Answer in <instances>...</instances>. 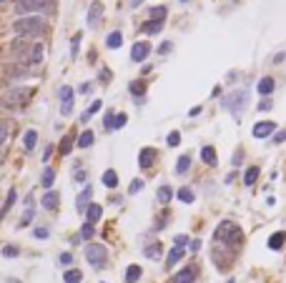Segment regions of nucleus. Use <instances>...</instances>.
Instances as JSON below:
<instances>
[{
    "label": "nucleus",
    "mask_w": 286,
    "mask_h": 283,
    "mask_svg": "<svg viewBox=\"0 0 286 283\" xmlns=\"http://www.w3.org/2000/svg\"><path fill=\"white\" fill-rule=\"evenodd\" d=\"M181 3H186V0H181Z\"/></svg>",
    "instance_id": "obj_61"
},
{
    "label": "nucleus",
    "mask_w": 286,
    "mask_h": 283,
    "mask_svg": "<svg viewBox=\"0 0 286 283\" xmlns=\"http://www.w3.org/2000/svg\"><path fill=\"white\" fill-rule=\"evenodd\" d=\"M274 130H276V123H271V121H261V123H256V126H253V138H269Z\"/></svg>",
    "instance_id": "obj_12"
},
{
    "label": "nucleus",
    "mask_w": 286,
    "mask_h": 283,
    "mask_svg": "<svg viewBox=\"0 0 286 283\" xmlns=\"http://www.w3.org/2000/svg\"><path fill=\"white\" fill-rule=\"evenodd\" d=\"M113 118H116V113H105V118H103V126H105V130H113Z\"/></svg>",
    "instance_id": "obj_44"
},
{
    "label": "nucleus",
    "mask_w": 286,
    "mask_h": 283,
    "mask_svg": "<svg viewBox=\"0 0 286 283\" xmlns=\"http://www.w3.org/2000/svg\"><path fill=\"white\" fill-rule=\"evenodd\" d=\"M156 198H158V203H171V198H173V190L168 188V186H161L158 188V193H156Z\"/></svg>",
    "instance_id": "obj_28"
},
{
    "label": "nucleus",
    "mask_w": 286,
    "mask_h": 283,
    "mask_svg": "<svg viewBox=\"0 0 286 283\" xmlns=\"http://www.w3.org/2000/svg\"><path fill=\"white\" fill-rule=\"evenodd\" d=\"M0 158H3V145H0Z\"/></svg>",
    "instance_id": "obj_60"
},
{
    "label": "nucleus",
    "mask_w": 286,
    "mask_h": 283,
    "mask_svg": "<svg viewBox=\"0 0 286 283\" xmlns=\"http://www.w3.org/2000/svg\"><path fill=\"white\" fill-rule=\"evenodd\" d=\"M5 138H8V123H3V121H0V145L5 143Z\"/></svg>",
    "instance_id": "obj_48"
},
{
    "label": "nucleus",
    "mask_w": 286,
    "mask_h": 283,
    "mask_svg": "<svg viewBox=\"0 0 286 283\" xmlns=\"http://www.w3.org/2000/svg\"><path fill=\"white\" fill-rule=\"evenodd\" d=\"M73 151V138L70 136H66L63 141H60V153H63V156H68Z\"/></svg>",
    "instance_id": "obj_39"
},
{
    "label": "nucleus",
    "mask_w": 286,
    "mask_h": 283,
    "mask_svg": "<svg viewBox=\"0 0 286 283\" xmlns=\"http://www.w3.org/2000/svg\"><path fill=\"white\" fill-rule=\"evenodd\" d=\"M35 141H38V133H35V130H28L25 136H23V145H25V151H33V148H35Z\"/></svg>",
    "instance_id": "obj_30"
},
{
    "label": "nucleus",
    "mask_w": 286,
    "mask_h": 283,
    "mask_svg": "<svg viewBox=\"0 0 286 283\" xmlns=\"http://www.w3.org/2000/svg\"><path fill=\"white\" fill-rule=\"evenodd\" d=\"M8 53L13 55V61H18L20 65H38L43 61V46L40 43H33V40H25V38H15L8 46Z\"/></svg>",
    "instance_id": "obj_1"
},
{
    "label": "nucleus",
    "mask_w": 286,
    "mask_h": 283,
    "mask_svg": "<svg viewBox=\"0 0 286 283\" xmlns=\"http://www.w3.org/2000/svg\"><path fill=\"white\" fill-rule=\"evenodd\" d=\"M171 48H173V46H171L168 40H166V43H161V46H158V53H161V55H166V53H171Z\"/></svg>",
    "instance_id": "obj_50"
},
{
    "label": "nucleus",
    "mask_w": 286,
    "mask_h": 283,
    "mask_svg": "<svg viewBox=\"0 0 286 283\" xmlns=\"http://www.w3.org/2000/svg\"><path fill=\"white\" fill-rule=\"evenodd\" d=\"M58 95H60V115H70L73 113V88L63 85L58 91Z\"/></svg>",
    "instance_id": "obj_8"
},
{
    "label": "nucleus",
    "mask_w": 286,
    "mask_h": 283,
    "mask_svg": "<svg viewBox=\"0 0 286 283\" xmlns=\"http://www.w3.org/2000/svg\"><path fill=\"white\" fill-rule=\"evenodd\" d=\"M184 253H186V248H178V246H173V248H171V253H168V261H166V266H168V268H171V266H176L181 258H184Z\"/></svg>",
    "instance_id": "obj_22"
},
{
    "label": "nucleus",
    "mask_w": 286,
    "mask_h": 283,
    "mask_svg": "<svg viewBox=\"0 0 286 283\" xmlns=\"http://www.w3.org/2000/svg\"><path fill=\"white\" fill-rule=\"evenodd\" d=\"M10 3V0H0V8H3V5H8Z\"/></svg>",
    "instance_id": "obj_59"
},
{
    "label": "nucleus",
    "mask_w": 286,
    "mask_h": 283,
    "mask_svg": "<svg viewBox=\"0 0 286 283\" xmlns=\"http://www.w3.org/2000/svg\"><path fill=\"white\" fill-rule=\"evenodd\" d=\"M50 153H53V145H48V148H45V153H43V158H45V160H48V158H50Z\"/></svg>",
    "instance_id": "obj_58"
},
{
    "label": "nucleus",
    "mask_w": 286,
    "mask_h": 283,
    "mask_svg": "<svg viewBox=\"0 0 286 283\" xmlns=\"http://www.w3.org/2000/svg\"><path fill=\"white\" fill-rule=\"evenodd\" d=\"M126 121H128V115H126V113H118V115L113 118V130L123 128V126H126Z\"/></svg>",
    "instance_id": "obj_41"
},
{
    "label": "nucleus",
    "mask_w": 286,
    "mask_h": 283,
    "mask_svg": "<svg viewBox=\"0 0 286 283\" xmlns=\"http://www.w3.org/2000/svg\"><path fill=\"white\" fill-rule=\"evenodd\" d=\"M216 241H221V243H241V231H238V226H236V223H231V220L219 223V228H216Z\"/></svg>",
    "instance_id": "obj_7"
},
{
    "label": "nucleus",
    "mask_w": 286,
    "mask_h": 283,
    "mask_svg": "<svg viewBox=\"0 0 286 283\" xmlns=\"http://www.w3.org/2000/svg\"><path fill=\"white\" fill-rule=\"evenodd\" d=\"M78 46H81V33H75V35H73V48H70V55H73V58L78 55Z\"/></svg>",
    "instance_id": "obj_46"
},
{
    "label": "nucleus",
    "mask_w": 286,
    "mask_h": 283,
    "mask_svg": "<svg viewBox=\"0 0 286 283\" xmlns=\"http://www.w3.org/2000/svg\"><path fill=\"white\" fill-rule=\"evenodd\" d=\"M53 181H55V171H53V168H45V171H43V178H40L43 188H50Z\"/></svg>",
    "instance_id": "obj_33"
},
{
    "label": "nucleus",
    "mask_w": 286,
    "mask_h": 283,
    "mask_svg": "<svg viewBox=\"0 0 286 283\" xmlns=\"http://www.w3.org/2000/svg\"><path fill=\"white\" fill-rule=\"evenodd\" d=\"M101 108H103V103H101V100H93V103H90V108H88V110L83 113V118H81V121L85 123V121H88V118H90V115H96V113H98Z\"/></svg>",
    "instance_id": "obj_34"
},
{
    "label": "nucleus",
    "mask_w": 286,
    "mask_h": 283,
    "mask_svg": "<svg viewBox=\"0 0 286 283\" xmlns=\"http://www.w3.org/2000/svg\"><path fill=\"white\" fill-rule=\"evenodd\" d=\"M141 276H143V268H141V266H135V263H133V266L126 268V283H135Z\"/></svg>",
    "instance_id": "obj_19"
},
{
    "label": "nucleus",
    "mask_w": 286,
    "mask_h": 283,
    "mask_svg": "<svg viewBox=\"0 0 286 283\" xmlns=\"http://www.w3.org/2000/svg\"><path fill=\"white\" fill-rule=\"evenodd\" d=\"M151 20H158V23H163L166 20V16H168V8L166 5H156V8H151Z\"/></svg>",
    "instance_id": "obj_23"
},
{
    "label": "nucleus",
    "mask_w": 286,
    "mask_h": 283,
    "mask_svg": "<svg viewBox=\"0 0 286 283\" xmlns=\"http://www.w3.org/2000/svg\"><path fill=\"white\" fill-rule=\"evenodd\" d=\"M178 201L193 203V190H191V188H181V190H178Z\"/></svg>",
    "instance_id": "obj_38"
},
{
    "label": "nucleus",
    "mask_w": 286,
    "mask_h": 283,
    "mask_svg": "<svg viewBox=\"0 0 286 283\" xmlns=\"http://www.w3.org/2000/svg\"><path fill=\"white\" fill-rule=\"evenodd\" d=\"M13 31L18 38H25V40H33L38 35H43L45 31V20L40 16H25V18H18L13 23Z\"/></svg>",
    "instance_id": "obj_3"
},
{
    "label": "nucleus",
    "mask_w": 286,
    "mask_h": 283,
    "mask_svg": "<svg viewBox=\"0 0 286 283\" xmlns=\"http://www.w3.org/2000/svg\"><path fill=\"white\" fill-rule=\"evenodd\" d=\"M60 263H63V266H70V263H73V256H70V253H60Z\"/></svg>",
    "instance_id": "obj_51"
},
{
    "label": "nucleus",
    "mask_w": 286,
    "mask_h": 283,
    "mask_svg": "<svg viewBox=\"0 0 286 283\" xmlns=\"http://www.w3.org/2000/svg\"><path fill=\"white\" fill-rule=\"evenodd\" d=\"M259 110H264V113L271 110V100H261V103H259Z\"/></svg>",
    "instance_id": "obj_53"
},
{
    "label": "nucleus",
    "mask_w": 286,
    "mask_h": 283,
    "mask_svg": "<svg viewBox=\"0 0 286 283\" xmlns=\"http://www.w3.org/2000/svg\"><path fill=\"white\" fill-rule=\"evenodd\" d=\"M33 236L43 241V238H48V236H50V231H48V228H43V226H38V228H33Z\"/></svg>",
    "instance_id": "obj_45"
},
{
    "label": "nucleus",
    "mask_w": 286,
    "mask_h": 283,
    "mask_svg": "<svg viewBox=\"0 0 286 283\" xmlns=\"http://www.w3.org/2000/svg\"><path fill=\"white\" fill-rule=\"evenodd\" d=\"M166 143H168L171 148H176V145L181 143V133H178V130H173V133H168V138H166Z\"/></svg>",
    "instance_id": "obj_43"
},
{
    "label": "nucleus",
    "mask_w": 286,
    "mask_h": 283,
    "mask_svg": "<svg viewBox=\"0 0 286 283\" xmlns=\"http://www.w3.org/2000/svg\"><path fill=\"white\" fill-rule=\"evenodd\" d=\"M161 28H163V23H158V20H146L141 31L146 35H156V33H161Z\"/></svg>",
    "instance_id": "obj_24"
},
{
    "label": "nucleus",
    "mask_w": 286,
    "mask_h": 283,
    "mask_svg": "<svg viewBox=\"0 0 286 283\" xmlns=\"http://www.w3.org/2000/svg\"><path fill=\"white\" fill-rule=\"evenodd\" d=\"M30 98H33V88H28V85L10 88V91L0 98V108H25Z\"/></svg>",
    "instance_id": "obj_4"
},
{
    "label": "nucleus",
    "mask_w": 286,
    "mask_h": 283,
    "mask_svg": "<svg viewBox=\"0 0 286 283\" xmlns=\"http://www.w3.org/2000/svg\"><path fill=\"white\" fill-rule=\"evenodd\" d=\"M85 261L93 266L96 271H101V268H105V263H108V251L101 243H88L85 246Z\"/></svg>",
    "instance_id": "obj_6"
},
{
    "label": "nucleus",
    "mask_w": 286,
    "mask_h": 283,
    "mask_svg": "<svg viewBox=\"0 0 286 283\" xmlns=\"http://www.w3.org/2000/svg\"><path fill=\"white\" fill-rule=\"evenodd\" d=\"M284 141H286V128H284V130H279L276 136H274V143H284Z\"/></svg>",
    "instance_id": "obj_52"
},
{
    "label": "nucleus",
    "mask_w": 286,
    "mask_h": 283,
    "mask_svg": "<svg viewBox=\"0 0 286 283\" xmlns=\"http://www.w3.org/2000/svg\"><path fill=\"white\" fill-rule=\"evenodd\" d=\"M75 181L83 183V181H85V171H75Z\"/></svg>",
    "instance_id": "obj_54"
},
{
    "label": "nucleus",
    "mask_w": 286,
    "mask_h": 283,
    "mask_svg": "<svg viewBox=\"0 0 286 283\" xmlns=\"http://www.w3.org/2000/svg\"><path fill=\"white\" fill-rule=\"evenodd\" d=\"M40 205L45 208V211H55V208L60 205V193H55V190H48L45 196L40 198Z\"/></svg>",
    "instance_id": "obj_13"
},
{
    "label": "nucleus",
    "mask_w": 286,
    "mask_h": 283,
    "mask_svg": "<svg viewBox=\"0 0 286 283\" xmlns=\"http://www.w3.org/2000/svg\"><path fill=\"white\" fill-rule=\"evenodd\" d=\"M241 158H244V153H241V151H236V156H234V166H238V163H241Z\"/></svg>",
    "instance_id": "obj_56"
},
{
    "label": "nucleus",
    "mask_w": 286,
    "mask_h": 283,
    "mask_svg": "<svg viewBox=\"0 0 286 283\" xmlns=\"http://www.w3.org/2000/svg\"><path fill=\"white\" fill-rule=\"evenodd\" d=\"M13 203H15V188H10V190H8V201H5V205H3V211H0V218H3V216L10 211Z\"/></svg>",
    "instance_id": "obj_35"
},
{
    "label": "nucleus",
    "mask_w": 286,
    "mask_h": 283,
    "mask_svg": "<svg viewBox=\"0 0 286 283\" xmlns=\"http://www.w3.org/2000/svg\"><path fill=\"white\" fill-rule=\"evenodd\" d=\"M33 213H35V211H33V208H28V211L23 213V218H20V223H18V228H25V226H28V223H30V220H33Z\"/></svg>",
    "instance_id": "obj_42"
},
{
    "label": "nucleus",
    "mask_w": 286,
    "mask_h": 283,
    "mask_svg": "<svg viewBox=\"0 0 286 283\" xmlns=\"http://www.w3.org/2000/svg\"><path fill=\"white\" fill-rule=\"evenodd\" d=\"M249 106V91H234V93H229L223 98V108L229 110V113H234L236 118H241V113H244V108Z\"/></svg>",
    "instance_id": "obj_5"
},
{
    "label": "nucleus",
    "mask_w": 286,
    "mask_h": 283,
    "mask_svg": "<svg viewBox=\"0 0 286 283\" xmlns=\"http://www.w3.org/2000/svg\"><path fill=\"white\" fill-rule=\"evenodd\" d=\"M101 216H103V208H101L98 203H90V205L85 208V223H98Z\"/></svg>",
    "instance_id": "obj_16"
},
{
    "label": "nucleus",
    "mask_w": 286,
    "mask_h": 283,
    "mask_svg": "<svg viewBox=\"0 0 286 283\" xmlns=\"http://www.w3.org/2000/svg\"><path fill=\"white\" fill-rule=\"evenodd\" d=\"M101 181H103V186H105V188H116V186H118V173L108 168V171L103 173V178H101Z\"/></svg>",
    "instance_id": "obj_25"
},
{
    "label": "nucleus",
    "mask_w": 286,
    "mask_h": 283,
    "mask_svg": "<svg viewBox=\"0 0 286 283\" xmlns=\"http://www.w3.org/2000/svg\"><path fill=\"white\" fill-rule=\"evenodd\" d=\"M93 233H96L93 223H83V228H81V238H83V241H90V238H93Z\"/></svg>",
    "instance_id": "obj_37"
},
{
    "label": "nucleus",
    "mask_w": 286,
    "mask_h": 283,
    "mask_svg": "<svg viewBox=\"0 0 286 283\" xmlns=\"http://www.w3.org/2000/svg\"><path fill=\"white\" fill-rule=\"evenodd\" d=\"M3 256H5V258H18V256H20V248H18V246H5V248H3Z\"/></svg>",
    "instance_id": "obj_40"
},
{
    "label": "nucleus",
    "mask_w": 286,
    "mask_h": 283,
    "mask_svg": "<svg viewBox=\"0 0 286 283\" xmlns=\"http://www.w3.org/2000/svg\"><path fill=\"white\" fill-rule=\"evenodd\" d=\"M101 18H103V3L101 0H93L88 8V28H96L101 23Z\"/></svg>",
    "instance_id": "obj_9"
},
{
    "label": "nucleus",
    "mask_w": 286,
    "mask_h": 283,
    "mask_svg": "<svg viewBox=\"0 0 286 283\" xmlns=\"http://www.w3.org/2000/svg\"><path fill=\"white\" fill-rule=\"evenodd\" d=\"M193 278H196V266H188L173 276V283H193Z\"/></svg>",
    "instance_id": "obj_15"
},
{
    "label": "nucleus",
    "mask_w": 286,
    "mask_h": 283,
    "mask_svg": "<svg viewBox=\"0 0 286 283\" xmlns=\"http://www.w3.org/2000/svg\"><path fill=\"white\" fill-rule=\"evenodd\" d=\"M90 196H93V188L85 186V188L81 190V196L75 198V211H78V213H85V208L90 205Z\"/></svg>",
    "instance_id": "obj_11"
},
{
    "label": "nucleus",
    "mask_w": 286,
    "mask_h": 283,
    "mask_svg": "<svg viewBox=\"0 0 286 283\" xmlns=\"http://www.w3.org/2000/svg\"><path fill=\"white\" fill-rule=\"evenodd\" d=\"M284 241H286V233H284V231H279V233H274V236L269 238V248H271V251H281Z\"/></svg>",
    "instance_id": "obj_21"
},
{
    "label": "nucleus",
    "mask_w": 286,
    "mask_h": 283,
    "mask_svg": "<svg viewBox=\"0 0 286 283\" xmlns=\"http://www.w3.org/2000/svg\"><path fill=\"white\" fill-rule=\"evenodd\" d=\"M161 253H163V246H161L158 241H153L151 246H146V248H143V256H146V258H151V261H158V258H161Z\"/></svg>",
    "instance_id": "obj_17"
},
{
    "label": "nucleus",
    "mask_w": 286,
    "mask_h": 283,
    "mask_svg": "<svg viewBox=\"0 0 286 283\" xmlns=\"http://www.w3.org/2000/svg\"><path fill=\"white\" fill-rule=\"evenodd\" d=\"M63 281H66V283H81V281H83V273L78 271V268H70V271H66Z\"/></svg>",
    "instance_id": "obj_31"
},
{
    "label": "nucleus",
    "mask_w": 286,
    "mask_h": 283,
    "mask_svg": "<svg viewBox=\"0 0 286 283\" xmlns=\"http://www.w3.org/2000/svg\"><path fill=\"white\" fill-rule=\"evenodd\" d=\"M256 178H259V166H251V168L244 173V183H246V186H253Z\"/></svg>",
    "instance_id": "obj_32"
},
{
    "label": "nucleus",
    "mask_w": 286,
    "mask_h": 283,
    "mask_svg": "<svg viewBox=\"0 0 286 283\" xmlns=\"http://www.w3.org/2000/svg\"><path fill=\"white\" fill-rule=\"evenodd\" d=\"M201 158H203V163H206V166H216V163H219V158H216V151H214L211 145H203V148H201Z\"/></svg>",
    "instance_id": "obj_18"
},
{
    "label": "nucleus",
    "mask_w": 286,
    "mask_h": 283,
    "mask_svg": "<svg viewBox=\"0 0 286 283\" xmlns=\"http://www.w3.org/2000/svg\"><path fill=\"white\" fill-rule=\"evenodd\" d=\"M143 91H146V85H143V80H133V83H131V93H133L135 98H138V100H141Z\"/></svg>",
    "instance_id": "obj_36"
},
{
    "label": "nucleus",
    "mask_w": 286,
    "mask_h": 283,
    "mask_svg": "<svg viewBox=\"0 0 286 283\" xmlns=\"http://www.w3.org/2000/svg\"><path fill=\"white\" fill-rule=\"evenodd\" d=\"M173 243H176L178 248H184V246L188 243V236H176V238H173Z\"/></svg>",
    "instance_id": "obj_49"
},
{
    "label": "nucleus",
    "mask_w": 286,
    "mask_h": 283,
    "mask_svg": "<svg viewBox=\"0 0 286 283\" xmlns=\"http://www.w3.org/2000/svg\"><path fill=\"white\" fill-rule=\"evenodd\" d=\"M143 188V181H141V178H135V181L131 183V188H128V193H131V196H133V193H138Z\"/></svg>",
    "instance_id": "obj_47"
},
{
    "label": "nucleus",
    "mask_w": 286,
    "mask_h": 283,
    "mask_svg": "<svg viewBox=\"0 0 286 283\" xmlns=\"http://www.w3.org/2000/svg\"><path fill=\"white\" fill-rule=\"evenodd\" d=\"M143 3V0H128V8H138Z\"/></svg>",
    "instance_id": "obj_57"
},
{
    "label": "nucleus",
    "mask_w": 286,
    "mask_h": 283,
    "mask_svg": "<svg viewBox=\"0 0 286 283\" xmlns=\"http://www.w3.org/2000/svg\"><path fill=\"white\" fill-rule=\"evenodd\" d=\"M153 160H156V151H153V148H143L141 156H138V166L143 171H148L151 166H153Z\"/></svg>",
    "instance_id": "obj_14"
},
{
    "label": "nucleus",
    "mask_w": 286,
    "mask_h": 283,
    "mask_svg": "<svg viewBox=\"0 0 286 283\" xmlns=\"http://www.w3.org/2000/svg\"><path fill=\"white\" fill-rule=\"evenodd\" d=\"M120 43H123V35H120V31H113L108 38H105V46H108L111 50H116V48H120Z\"/></svg>",
    "instance_id": "obj_26"
},
{
    "label": "nucleus",
    "mask_w": 286,
    "mask_h": 283,
    "mask_svg": "<svg viewBox=\"0 0 286 283\" xmlns=\"http://www.w3.org/2000/svg\"><path fill=\"white\" fill-rule=\"evenodd\" d=\"M259 93L261 95H271V93H274V78H261L259 80Z\"/></svg>",
    "instance_id": "obj_29"
},
{
    "label": "nucleus",
    "mask_w": 286,
    "mask_h": 283,
    "mask_svg": "<svg viewBox=\"0 0 286 283\" xmlns=\"http://www.w3.org/2000/svg\"><path fill=\"white\" fill-rule=\"evenodd\" d=\"M90 91H93V85H90V83H83L81 85V93H90Z\"/></svg>",
    "instance_id": "obj_55"
},
{
    "label": "nucleus",
    "mask_w": 286,
    "mask_h": 283,
    "mask_svg": "<svg viewBox=\"0 0 286 283\" xmlns=\"http://www.w3.org/2000/svg\"><path fill=\"white\" fill-rule=\"evenodd\" d=\"M188 168H191V156H181L178 163H176V173H178V175H186Z\"/></svg>",
    "instance_id": "obj_27"
},
{
    "label": "nucleus",
    "mask_w": 286,
    "mask_h": 283,
    "mask_svg": "<svg viewBox=\"0 0 286 283\" xmlns=\"http://www.w3.org/2000/svg\"><path fill=\"white\" fill-rule=\"evenodd\" d=\"M13 10L20 18L25 16H53L58 10V0H15Z\"/></svg>",
    "instance_id": "obj_2"
},
{
    "label": "nucleus",
    "mask_w": 286,
    "mask_h": 283,
    "mask_svg": "<svg viewBox=\"0 0 286 283\" xmlns=\"http://www.w3.org/2000/svg\"><path fill=\"white\" fill-rule=\"evenodd\" d=\"M148 53H151V46H148V43H135L133 50H131V61H133V63H143L146 58H148Z\"/></svg>",
    "instance_id": "obj_10"
},
{
    "label": "nucleus",
    "mask_w": 286,
    "mask_h": 283,
    "mask_svg": "<svg viewBox=\"0 0 286 283\" xmlns=\"http://www.w3.org/2000/svg\"><path fill=\"white\" fill-rule=\"evenodd\" d=\"M93 130H83L81 133V136H78V141H75V145H78V148H90V145H93Z\"/></svg>",
    "instance_id": "obj_20"
}]
</instances>
